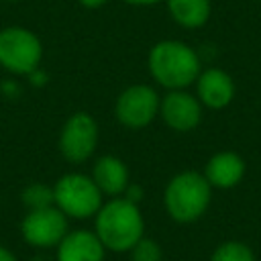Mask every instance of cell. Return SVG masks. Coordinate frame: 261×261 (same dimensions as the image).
I'll return each mask as SVG.
<instances>
[{"instance_id": "obj_1", "label": "cell", "mask_w": 261, "mask_h": 261, "mask_svg": "<svg viewBox=\"0 0 261 261\" xmlns=\"http://www.w3.org/2000/svg\"><path fill=\"white\" fill-rule=\"evenodd\" d=\"M94 232L98 234L106 251H130L135 243L145 237V220L139 204L120 196L110 198L94 216Z\"/></svg>"}, {"instance_id": "obj_2", "label": "cell", "mask_w": 261, "mask_h": 261, "mask_svg": "<svg viewBox=\"0 0 261 261\" xmlns=\"http://www.w3.org/2000/svg\"><path fill=\"white\" fill-rule=\"evenodd\" d=\"M147 65L153 80L167 90H186L202 71L198 53L175 39L155 43L149 51Z\"/></svg>"}, {"instance_id": "obj_3", "label": "cell", "mask_w": 261, "mask_h": 261, "mask_svg": "<svg viewBox=\"0 0 261 261\" xmlns=\"http://www.w3.org/2000/svg\"><path fill=\"white\" fill-rule=\"evenodd\" d=\"M212 198V186L198 171H181L173 175L165 188L163 202L167 214L175 222H194L198 220Z\"/></svg>"}, {"instance_id": "obj_4", "label": "cell", "mask_w": 261, "mask_h": 261, "mask_svg": "<svg viewBox=\"0 0 261 261\" xmlns=\"http://www.w3.org/2000/svg\"><path fill=\"white\" fill-rule=\"evenodd\" d=\"M102 192L94 184L92 175L65 173L53 186V204L67 218H92L100 210Z\"/></svg>"}, {"instance_id": "obj_5", "label": "cell", "mask_w": 261, "mask_h": 261, "mask_svg": "<svg viewBox=\"0 0 261 261\" xmlns=\"http://www.w3.org/2000/svg\"><path fill=\"white\" fill-rule=\"evenodd\" d=\"M43 45L39 37L24 27L0 29V65L16 75H31L39 69Z\"/></svg>"}, {"instance_id": "obj_6", "label": "cell", "mask_w": 261, "mask_h": 261, "mask_svg": "<svg viewBox=\"0 0 261 261\" xmlns=\"http://www.w3.org/2000/svg\"><path fill=\"white\" fill-rule=\"evenodd\" d=\"M98 122L88 112H73L59 133V153L69 163H84L88 161L98 145Z\"/></svg>"}, {"instance_id": "obj_7", "label": "cell", "mask_w": 261, "mask_h": 261, "mask_svg": "<svg viewBox=\"0 0 261 261\" xmlns=\"http://www.w3.org/2000/svg\"><path fill=\"white\" fill-rule=\"evenodd\" d=\"M159 94L147 84H133L124 88L114 104L118 122L126 128H143L159 114Z\"/></svg>"}, {"instance_id": "obj_8", "label": "cell", "mask_w": 261, "mask_h": 261, "mask_svg": "<svg viewBox=\"0 0 261 261\" xmlns=\"http://www.w3.org/2000/svg\"><path fill=\"white\" fill-rule=\"evenodd\" d=\"M67 230H69L67 216L55 204L39 210H27L20 222V232L24 243L39 249L57 247L59 241L67 234Z\"/></svg>"}, {"instance_id": "obj_9", "label": "cell", "mask_w": 261, "mask_h": 261, "mask_svg": "<svg viewBox=\"0 0 261 261\" xmlns=\"http://www.w3.org/2000/svg\"><path fill=\"white\" fill-rule=\"evenodd\" d=\"M159 116L169 128L177 133H188L200 124L202 104L186 90H169L159 102Z\"/></svg>"}, {"instance_id": "obj_10", "label": "cell", "mask_w": 261, "mask_h": 261, "mask_svg": "<svg viewBox=\"0 0 261 261\" xmlns=\"http://www.w3.org/2000/svg\"><path fill=\"white\" fill-rule=\"evenodd\" d=\"M55 257L57 261H104L106 249L94 230L77 228L67 230L59 241Z\"/></svg>"}, {"instance_id": "obj_11", "label": "cell", "mask_w": 261, "mask_h": 261, "mask_svg": "<svg viewBox=\"0 0 261 261\" xmlns=\"http://www.w3.org/2000/svg\"><path fill=\"white\" fill-rule=\"evenodd\" d=\"M196 92L200 104L212 110H220L228 106L234 98V82L226 71L218 67H208L196 77Z\"/></svg>"}, {"instance_id": "obj_12", "label": "cell", "mask_w": 261, "mask_h": 261, "mask_svg": "<svg viewBox=\"0 0 261 261\" xmlns=\"http://www.w3.org/2000/svg\"><path fill=\"white\" fill-rule=\"evenodd\" d=\"M92 179L104 196L116 198L128 188V167L116 155H102L92 167Z\"/></svg>"}, {"instance_id": "obj_13", "label": "cell", "mask_w": 261, "mask_h": 261, "mask_svg": "<svg viewBox=\"0 0 261 261\" xmlns=\"http://www.w3.org/2000/svg\"><path fill=\"white\" fill-rule=\"evenodd\" d=\"M245 175V161L234 151H220L212 155L206 163L204 177L212 188L228 190L237 186Z\"/></svg>"}, {"instance_id": "obj_14", "label": "cell", "mask_w": 261, "mask_h": 261, "mask_svg": "<svg viewBox=\"0 0 261 261\" xmlns=\"http://www.w3.org/2000/svg\"><path fill=\"white\" fill-rule=\"evenodd\" d=\"M165 4L171 18L186 29H198L206 24L212 10L210 0H165Z\"/></svg>"}, {"instance_id": "obj_15", "label": "cell", "mask_w": 261, "mask_h": 261, "mask_svg": "<svg viewBox=\"0 0 261 261\" xmlns=\"http://www.w3.org/2000/svg\"><path fill=\"white\" fill-rule=\"evenodd\" d=\"M20 200L24 204L27 210H39V208H47V206H53V186H47V184H29L22 194H20Z\"/></svg>"}, {"instance_id": "obj_16", "label": "cell", "mask_w": 261, "mask_h": 261, "mask_svg": "<svg viewBox=\"0 0 261 261\" xmlns=\"http://www.w3.org/2000/svg\"><path fill=\"white\" fill-rule=\"evenodd\" d=\"M210 261H255V255L245 243L228 241V243H222L220 247H216Z\"/></svg>"}, {"instance_id": "obj_17", "label": "cell", "mask_w": 261, "mask_h": 261, "mask_svg": "<svg viewBox=\"0 0 261 261\" xmlns=\"http://www.w3.org/2000/svg\"><path fill=\"white\" fill-rule=\"evenodd\" d=\"M130 257H133V261H161L163 251L157 241H153L149 237H141L135 243V247L130 249Z\"/></svg>"}, {"instance_id": "obj_18", "label": "cell", "mask_w": 261, "mask_h": 261, "mask_svg": "<svg viewBox=\"0 0 261 261\" xmlns=\"http://www.w3.org/2000/svg\"><path fill=\"white\" fill-rule=\"evenodd\" d=\"M0 261H18V259H16V255L10 249H6V247L0 245Z\"/></svg>"}, {"instance_id": "obj_19", "label": "cell", "mask_w": 261, "mask_h": 261, "mask_svg": "<svg viewBox=\"0 0 261 261\" xmlns=\"http://www.w3.org/2000/svg\"><path fill=\"white\" fill-rule=\"evenodd\" d=\"M82 6H86V8H100V6H104L108 0H77Z\"/></svg>"}, {"instance_id": "obj_20", "label": "cell", "mask_w": 261, "mask_h": 261, "mask_svg": "<svg viewBox=\"0 0 261 261\" xmlns=\"http://www.w3.org/2000/svg\"><path fill=\"white\" fill-rule=\"evenodd\" d=\"M126 4H133V6H153V4H159L161 0H122Z\"/></svg>"}, {"instance_id": "obj_21", "label": "cell", "mask_w": 261, "mask_h": 261, "mask_svg": "<svg viewBox=\"0 0 261 261\" xmlns=\"http://www.w3.org/2000/svg\"><path fill=\"white\" fill-rule=\"evenodd\" d=\"M6 2H16V0H6Z\"/></svg>"}]
</instances>
